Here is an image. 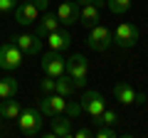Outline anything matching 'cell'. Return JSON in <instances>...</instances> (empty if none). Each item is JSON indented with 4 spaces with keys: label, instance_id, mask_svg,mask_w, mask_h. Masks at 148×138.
<instances>
[{
    "label": "cell",
    "instance_id": "obj_1",
    "mask_svg": "<svg viewBox=\"0 0 148 138\" xmlns=\"http://www.w3.org/2000/svg\"><path fill=\"white\" fill-rule=\"evenodd\" d=\"M17 126H20V133L25 138H35L42 133V126H45V113L40 109H22L20 116H17Z\"/></svg>",
    "mask_w": 148,
    "mask_h": 138
},
{
    "label": "cell",
    "instance_id": "obj_2",
    "mask_svg": "<svg viewBox=\"0 0 148 138\" xmlns=\"http://www.w3.org/2000/svg\"><path fill=\"white\" fill-rule=\"evenodd\" d=\"M86 72H89V62H86L84 54H72L64 64V74L72 79L74 89H79V86L86 84Z\"/></svg>",
    "mask_w": 148,
    "mask_h": 138
},
{
    "label": "cell",
    "instance_id": "obj_3",
    "mask_svg": "<svg viewBox=\"0 0 148 138\" xmlns=\"http://www.w3.org/2000/svg\"><path fill=\"white\" fill-rule=\"evenodd\" d=\"M25 62V52L15 44V40H8V42L0 44V69H5V72H15L20 64Z\"/></svg>",
    "mask_w": 148,
    "mask_h": 138
},
{
    "label": "cell",
    "instance_id": "obj_4",
    "mask_svg": "<svg viewBox=\"0 0 148 138\" xmlns=\"http://www.w3.org/2000/svg\"><path fill=\"white\" fill-rule=\"evenodd\" d=\"M111 40H114V44H116V47L131 49V47H136L138 40H141V30H138V25H133V22H121V25L114 30Z\"/></svg>",
    "mask_w": 148,
    "mask_h": 138
},
{
    "label": "cell",
    "instance_id": "obj_5",
    "mask_svg": "<svg viewBox=\"0 0 148 138\" xmlns=\"http://www.w3.org/2000/svg\"><path fill=\"white\" fill-rule=\"evenodd\" d=\"M79 106H82V111L86 113V116L91 118V123L96 121V118L101 116V113H104V96L99 94V91H84V96H82L79 99Z\"/></svg>",
    "mask_w": 148,
    "mask_h": 138
},
{
    "label": "cell",
    "instance_id": "obj_6",
    "mask_svg": "<svg viewBox=\"0 0 148 138\" xmlns=\"http://www.w3.org/2000/svg\"><path fill=\"white\" fill-rule=\"evenodd\" d=\"M86 44H89L94 52H106V49L114 44L109 27H106V25H94V27H89V37H86Z\"/></svg>",
    "mask_w": 148,
    "mask_h": 138
},
{
    "label": "cell",
    "instance_id": "obj_7",
    "mask_svg": "<svg viewBox=\"0 0 148 138\" xmlns=\"http://www.w3.org/2000/svg\"><path fill=\"white\" fill-rule=\"evenodd\" d=\"M114 99H116L119 104H123V106L143 104V94H141V91H136L128 81H119V84L114 86Z\"/></svg>",
    "mask_w": 148,
    "mask_h": 138
},
{
    "label": "cell",
    "instance_id": "obj_8",
    "mask_svg": "<svg viewBox=\"0 0 148 138\" xmlns=\"http://www.w3.org/2000/svg\"><path fill=\"white\" fill-rule=\"evenodd\" d=\"M64 57H62V52H54V49H49V52H45V57H42V72L47 77H52V79H57V77H62L64 74Z\"/></svg>",
    "mask_w": 148,
    "mask_h": 138
},
{
    "label": "cell",
    "instance_id": "obj_9",
    "mask_svg": "<svg viewBox=\"0 0 148 138\" xmlns=\"http://www.w3.org/2000/svg\"><path fill=\"white\" fill-rule=\"evenodd\" d=\"M40 111L45 113V116H57V113H64V109H67V99H64L62 94H57V91H52V94H45V99L40 101Z\"/></svg>",
    "mask_w": 148,
    "mask_h": 138
},
{
    "label": "cell",
    "instance_id": "obj_10",
    "mask_svg": "<svg viewBox=\"0 0 148 138\" xmlns=\"http://www.w3.org/2000/svg\"><path fill=\"white\" fill-rule=\"evenodd\" d=\"M12 15H15V22L22 25V27H30V25H35L40 20V10L35 8V3H17Z\"/></svg>",
    "mask_w": 148,
    "mask_h": 138
},
{
    "label": "cell",
    "instance_id": "obj_11",
    "mask_svg": "<svg viewBox=\"0 0 148 138\" xmlns=\"http://www.w3.org/2000/svg\"><path fill=\"white\" fill-rule=\"evenodd\" d=\"M12 40H15V44L25 54H40V52H42V37H40V35L22 32V35H12Z\"/></svg>",
    "mask_w": 148,
    "mask_h": 138
},
{
    "label": "cell",
    "instance_id": "obj_12",
    "mask_svg": "<svg viewBox=\"0 0 148 138\" xmlns=\"http://www.w3.org/2000/svg\"><path fill=\"white\" fill-rule=\"evenodd\" d=\"M54 15H57V20L62 22L64 27L67 25H77V22H79V5H77V3H59V8H57V12H54Z\"/></svg>",
    "mask_w": 148,
    "mask_h": 138
},
{
    "label": "cell",
    "instance_id": "obj_13",
    "mask_svg": "<svg viewBox=\"0 0 148 138\" xmlns=\"http://www.w3.org/2000/svg\"><path fill=\"white\" fill-rule=\"evenodd\" d=\"M45 40H47L49 49H54V52H64V49H69V44H72V35H69L64 27H59V30L49 32Z\"/></svg>",
    "mask_w": 148,
    "mask_h": 138
},
{
    "label": "cell",
    "instance_id": "obj_14",
    "mask_svg": "<svg viewBox=\"0 0 148 138\" xmlns=\"http://www.w3.org/2000/svg\"><path fill=\"white\" fill-rule=\"evenodd\" d=\"M79 22L84 27H94L101 22V12L96 5H91V3H86V5H79Z\"/></svg>",
    "mask_w": 148,
    "mask_h": 138
},
{
    "label": "cell",
    "instance_id": "obj_15",
    "mask_svg": "<svg viewBox=\"0 0 148 138\" xmlns=\"http://www.w3.org/2000/svg\"><path fill=\"white\" fill-rule=\"evenodd\" d=\"M59 27H62V22L57 20V15H54V12H45L42 20H37V32H35V35H40V37H47L49 32L59 30Z\"/></svg>",
    "mask_w": 148,
    "mask_h": 138
},
{
    "label": "cell",
    "instance_id": "obj_16",
    "mask_svg": "<svg viewBox=\"0 0 148 138\" xmlns=\"http://www.w3.org/2000/svg\"><path fill=\"white\" fill-rule=\"evenodd\" d=\"M20 111H22V106H20V101H15V96L12 99H0V116L5 121H17Z\"/></svg>",
    "mask_w": 148,
    "mask_h": 138
},
{
    "label": "cell",
    "instance_id": "obj_17",
    "mask_svg": "<svg viewBox=\"0 0 148 138\" xmlns=\"http://www.w3.org/2000/svg\"><path fill=\"white\" fill-rule=\"evenodd\" d=\"M49 126H52V133H54V136H59V138L72 136V121H69L64 113H57V116H52Z\"/></svg>",
    "mask_w": 148,
    "mask_h": 138
},
{
    "label": "cell",
    "instance_id": "obj_18",
    "mask_svg": "<svg viewBox=\"0 0 148 138\" xmlns=\"http://www.w3.org/2000/svg\"><path fill=\"white\" fill-rule=\"evenodd\" d=\"M17 79L15 77H3L0 79V99H12L17 94Z\"/></svg>",
    "mask_w": 148,
    "mask_h": 138
},
{
    "label": "cell",
    "instance_id": "obj_19",
    "mask_svg": "<svg viewBox=\"0 0 148 138\" xmlns=\"http://www.w3.org/2000/svg\"><path fill=\"white\" fill-rule=\"evenodd\" d=\"M54 91H57V94H62L64 99H69V96L74 94V84H72V79H69L67 74L57 77V79H54Z\"/></svg>",
    "mask_w": 148,
    "mask_h": 138
},
{
    "label": "cell",
    "instance_id": "obj_20",
    "mask_svg": "<svg viewBox=\"0 0 148 138\" xmlns=\"http://www.w3.org/2000/svg\"><path fill=\"white\" fill-rule=\"evenodd\" d=\"M116 123H119V113L111 109H104V113L94 121V126H116Z\"/></svg>",
    "mask_w": 148,
    "mask_h": 138
},
{
    "label": "cell",
    "instance_id": "obj_21",
    "mask_svg": "<svg viewBox=\"0 0 148 138\" xmlns=\"http://www.w3.org/2000/svg\"><path fill=\"white\" fill-rule=\"evenodd\" d=\"M106 5H109L111 12L121 15V12H128V10H131V0H106Z\"/></svg>",
    "mask_w": 148,
    "mask_h": 138
},
{
    "label": "cell",
    "instance_id": "obj_22",
    "mask_svg": "<svg viewBox=\"0 0 148 138\" xmlns=\"http://www.w3.org/2000/svg\"><path fill=\"white\" fill-rule=\"evenodd\" d=\"M17 3L20 0H0V15H8V12H12L17 8Z\"/></svg>",
    "mask_w": 148,
    "mask_h": 138
},
{
    "label": "cell",
    "instance_id": "obj_23",
    "mask_svg": "<svg viewBox=\"0 0 148 138\" xmlns=\"http://www.w3.org/2000/svg\"><path fill=\"white\" fill-rule=\"evenodd\" d=\"M114 136H116L114 126H99V131H96V138H114Z\"/></svg>",
    "mask_w": 148,
    "mask_h": 138
},
{
    "label": "cell",
    "instance_id": "obj_24",
    "mask_svg": "<svg viewBox=\"0 0 148 138\" xmlns=\"http://www.w3.org/2000/svg\"><path fill=\"white\" fill-rule=\"evenodd\" d=\"M64 113H69L72 118H77V116L82 113V106H79V104H72V101H67V109H64Z\"/></svg>",
    "mask_w": 148,
    "mask_h": 138
},
{
    "label": "cell",
    "instance_id": "obj_25",
    "mask_svg": "<svg viewBox=\"0 0 148 138\" xmlns=\"http://www.w3.org/2000/svg\"><path fill=\"white\" fill-rule=\"evenodd\" d=\"M40 86H42V91H45V94H52V91H54V79L45 74V79H42V84H40Z\"/></svg>",
    "mask_w": 148,
    "mask_h": 138
},
{
    "label": "cell",
    "instance_id": "obj_26",
    "mask_svg": "<svg viewBox=\"0 0 148 138\" xmlns=\"http://www.w3.org/2000/svg\"><path fill=\"white\" fill-rule=\"evenodd\" d=\"M32 3H35V8L40 12H47V8H49V0H32Z\"/></svg>",
    "mask_w": 148,
    "mask_h": 138
},
{
    "label": "cell",
    "instance_id": "obj_27",
    "mask_svg": "<svg viewBox=\"0 0 148 138\" xmlns=\"http://www.w3.org/2000/svg\"><path fill=\"white\" fill-rule=\"evenodd\" d=\"M72 136H77V138H89L91 131H89V128H79V131H72Z\"/></svg>",
    "mask_w": 148,
    "mask_h": 138
},
{
    "label": "cell",
    "instance_id": "obj_28",
    "mask_svg": "<svg viewBox=\"0 0 148 138\" xmlns=\"http://www.w3.org/2000/svg\"><path fill=\"white\" fill-rule=\"evenodd\" d=\"M91 5H96V8L101 10V8H104V0H91Z\"/></svg>",
    "mask_w": 148,
    "mask_h": 138
},
{
    "label": "cell",
    "instance_id": "obj_29",
    "mask_svg": "<svg viewBox=\"0 0 148 138\" xmlns=\"http://www.w3.org/2000/svg\"><path fill=\"white\" fill-rule=\"evenodd\" d=\"M77 5H86V3H91V0H74Z\"/></svg>",
    "mask_w": 148,
    "mask_h": 138
},
{
    "label": "cell",
    "instance_id": "obj_30",
    "mask_svg": "<svg viewBox=\"0 0 148 138\" xmlns=\"http://www.w3.org/2000/svg\"><path fill=\"white\" fill-rule=\"evenodd\" d=\"M0 126H3V116H0ZM5 136V131H3V128H0V138Z\"/></svg>",
    "mask_w": 148,
    "mask_h": 138
},
{
    "label": "cell",
    "instance_id": "obj_31",
    "mask_svg": "<svg viewBox=\"0 0 148 138\" xmlns=\"http://www.w3.org/2000/svg\"><path fill=\"white\" fill-rule=\"evenodd\" d=\"M20 3H32V0H20Z\"/></svg>",
    "mask_w": 148,
    "mask_h": 138
}]
</instances>
